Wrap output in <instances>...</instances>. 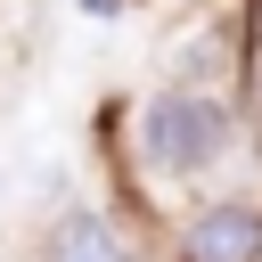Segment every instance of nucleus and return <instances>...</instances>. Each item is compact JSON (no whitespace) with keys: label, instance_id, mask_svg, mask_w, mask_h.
Instances as JSON below:
<instances>
[{"label":"nucleus","instance_id":"2","mask_svg":"<svg viewBox=\"0 0 262 262\" xmlns=\"http://www.w3.org/2000/svg\"><path fill=\"white\" fill-rule=\"evenodd\" d=\"M180 262H262V205L213 196L180 221Z\"/></svg>","mask_w":262,"mask_h":262},{"label":"nucleus","instance_id":"3","mask_svg":"<svg viewBox=\"0 0 262 262\" xmlns=\"http://www.w3.org/2000/svg\"><path fill=\"white\" fill-rule=\"evenodd\" d=\"M41 262H131V254H123V237H115V221H106V213H90V205H66V213L49 221V246H41Z\"/></svg>","mask_w":262,"mask_h":262},{"label":"nucleus","instance_id":"1","mask_svg":"<svg viewBox=\"0 0 262 262\" xmlns=\"http://www.w3.org/2000/svg\"><path fill=\"white\" fill-rule=\"evenodd\" d=\"M229 147H237V123H229L221 90H188V82H172V90H156V98L139 106V123H131V156H139V172H147V180H172V188L205 180Z\"/></svg>","mask_w":262,"mask_h":262}]
</instances>
